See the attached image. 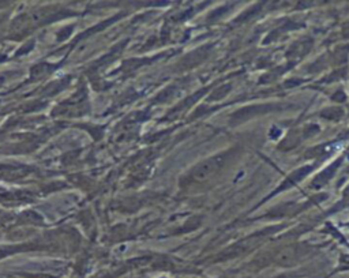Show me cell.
<instances>
[{"mask_svg":"<svg viewBox=\"0 0 349 278\" xmlns=\"http://www.w3.org/2000/svg\"><path fill=\"white\" fill-rule=\"evenodd\" d=\"M220 161L221 157L212 158V160L206 161V163L201 165V167L195 170V179L202 180V179H206V177L212 175V173H215V170L217 169V168H220Z\"/></svg>","mask_w":349,"mask_h":278,"instance_id":"obj_1","label":"cell"}]
</instances>
